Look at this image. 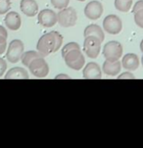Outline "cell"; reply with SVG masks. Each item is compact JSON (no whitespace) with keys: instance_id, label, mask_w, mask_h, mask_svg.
<instances>
[{"instance_id":"cell-1","label":"cell","mask_w":143,"mask_h":148,"mask_svg":"<svg viewBox=\"0 0 143 148\" xmlns=\"http://www.w3.org/2000/svg\"><path fill=\"white\" fill-rule=\"evenodd\" d=\"M63 43V36L58 32H50L43 34L38 39L36 44L37 51L42 57L48 56L49 54L55 53L61 48Z\"/></svg>"},{"instance_id":"cell-2","label":"cell","mask_w":143,"mask_h":148,"mask_svg":"<svg viewBox=\"0 0 143 148\" xmlns=\"http://www.w3.org/2000/svg\"><path fill=\"white\" fill-rule=\"evenodd\" d=\"M63 58H64L67 66L75 71L81 70L85 64L84 56L81 53V49H73L71 51L67 52L63 56Z\"/></svg>"},{"instance_id":"cell-3","label":"cell","mask_w":143,"mask_h":148,"mask_svg":"<svg viewBox=\"0 0 143 148\" xmlns=\"http://www.w3.org/2000/svg\"><path fill=\"white\" fill-rule=\"evenodd\" d=\"M102 41L96 36H85L83 41V51L87 55V57L91 59H95L98 57L101 50Z\"/></svg>"},{"instance_id":"cell-4","label":"cell","mask_w":143,"mask_h":148,"mask_svg":"<svg viewBox=\"0 0 143 148\" xmlns=\"http://www.w3.org/2000/svg\"><path fill=\"white\" fill-rule=\"evenodd\" d=\"M57 20L61 27H74L77 23V15L76 10L72 7H66L61 9V11L57 14Z\"/></svg>"},{"instance_id":"cell-5","label":"cell","mask_w":143,"mask_h":148,"mask_svg":"<svg viewBox=\"0 0 143 148\" xmlns=\"http://www.w3.org/2000/svg\"><path fill=\"white\" fill-rule=\"evenodd\" d=\"M24 53V43L20 39H14L9 43L6 52V58L10 63H17L22 58Z\"/></svg>"},{"instance_id":"cell-6","label":"cell","mask_w":143,"mask_h":148,"mask_svg":"<svg viewBox=\"0 0 143 148\" xmlns=\"http://www.w3.org/2000/svg\"><path fill=\"white\" fill-rule=\"evenodd\" d=\"M122 55V46L119 41L113 40L105 44L103 48V56L106 60H120Z\"/></svg>"},{"instance_id":"cell-7","label":"cell","mask_w":143,"mask_h":148,"mask_svg":"<svg viewBox=\"0 0 143 148\" xmlns=\"http://www.w3.org/2000/svg\"><path fill=\"white\" fill-rule=\"evenodd\" d=\"M27 68L31 74L36 77H45L49 74V66L43 59V57L34 59Z\"/></svg>"},{"instance_id":"cell-8","label":"cell","mask_w":143,"mask_h":148,"mask_svg":"<svg viewBox=\"0 0 143 148\" xmlns=\"http://www.w3.org/2000/svg\"><path fill=\"white\" fill-rule=\"evenodd\" d=\"M103 29L110 34H120L122 29V20L116 15H108L103 21Z\"/></svg>"},{"instance_id":"cell-9","label":"cell","mask_w":143,"mask_h":148,"mask_svg":"<svg viewBox=\"0 0 143 148\" xmlns=\"http://www.w3.org/2000/svg\"><path fill=\"white\" fill-rule=\"evenodd\" d=\"M37 21L44 27H52L56 25V23H58L57 14L50 9L41 10L37 15Z\"/></svg>"},{"instance_id":"cell-10","label":"cell","mask_w":143,"mask_h":148,"mask_svg":"<svg viewBox=\"0 0 143 148\" xmlns=\"http://www.w3.org/2000/svg\"><path fill=\"white\" fill-rule=\"evenodd\" d=\"M103 11H104V8H103L101 2L94 0V1H90L85 6L84 15L86 16V18L94 21V20H98L102 16Z\"/></svg>"},{"instance_id":"cell-11","label":"cell","mask_w":143,"mask_h":148,"mask_svg":"<svg viewBox=\"0 0 143 148\" xmlns=\"http://www.w3.org/2000/svg\"><path fill=\"white\" fill-rule=\"evenodd\" d=\"M82 75L85 79H99L102 77V71L98 64L95 62H89L84 67Z\"/></svg>"},{"instance_id":"cell-12","label":"cell","mask_w":143,"mask_h":148,"mask_svg":"<svg viewBox=\"0 0 143 148\" xmlns=\"http://www.w3.org/2000/svg\"><path fill=\"white\" fill-rule=\"evenodd\" d=\"M121 68L122 62H120V60H115V61L106 60L103 63V73L106 74L107 76L116 77L121 72Z\"/></svg>"},{"instance_id":"cell-13","label":"cell","mask_w":143,"mask_h":148,"mask_svg":"<svg viewBox=\"0 0 143 148\" xmlns=\"http://www.w3.org/2000/svg\"><path fill=\"white\" fill-rule=\"evenodd\" d=\"M5 25L8 27L10 31H18V29L21 27V24H22V20L20 15L17 13V12H8L7 15L5 16L4 19Z\"/></svg>"},{"instance_id":"cell-14","label":"cell","mask_w":143,"mask_h":148,"mask_svg":"<svg viewBox=\"0 0 143 148\" xmlns=\"http://www.w3.org/2000/svg\"><path fill=\"white\" fill-rule=\"evenodd\" d=\"M22 12L27 17H34L38 13V5L36 0H21Z\"/></svg>"},{"instance_id":"cell-15","label":"cell","mask_w":143,"mask_h":148,"mask_svg":"<svg viewBox=\"0 0 143 148\" xmlns=\"http://www.w3.org/2000/svg\"><path fill=\"white\" fill-rule=\"evenodd\" d=\"M122 66L127 71H135L139 67V59L136 54L129 53L122 57Z\"/></svg>"},{"instance_id":"cell-16","label":"cell","mask_w":143,"mask_h":148,"mask_svg":"<svg viewBox=\"0 0 143 148\" xmlns=\"http://www.w3.org/2000/svg\"><path fill=\"white\" fill-rule=\"evenodd\" d=\"M6 79H29V74L24 68L15 67L10 69L7 74L5 75Z\"/></svg>"},{"instance_id":"cell-17","label":"cell","mask_w":143,"mask_h":148,"mask_svg":"<svg viewBox=\"0 0 143 148\" xmlns=\"http://www.w3.org/2000/svg\"><path fill=\"white\" fill-rule=\"evenodd\" d=\"M83 36H84V37L90 36H96L97 38H99L102 42L105 39V34H104L103 29L98 26V25H95V24H91L85 27V29L83 32Z\"/></svg>"},{"instance_id":"cell-18","label":"cell","mask_w":143,"mask_h":148,"mask_svg":"<svg viewBox=\"0 0 143 148\" xmlns=\"http://www.w3.org/2000/svg\"><path fill=\"white\" fill-rule=\"evenodd\" d=\"M38 57H42L38 51L29 50V51H27V52H24V53H23L21 61L25 67H29V64H31L34 59L38 58Z\"/></svg>"},{"instance_id":"cell-19","label":"cell","mask_w":143,"mask_h":148,"mask_svg":"<svg viewBox=\"0 0 143 148\" xmlns=\"http://www.w3.org/2000/svg\"><path fill=\"white\" fill-rule=\"evenodd\" d=\"M115 7L121 12H129L132 7V0H115Z\"/></svg>"},{"instance_id":"cell-20","label":"cell","mask_w":143,"mask_h":148,"mask_svg":"<svg viewBox=\"0 0 143 148\" xmlns=\"http://www.w3.org/2000/svg\"><path fill=\"white\" fill-rule=\"evenodd\" d=\"M11 9V0H0V15L7 14Z\"/></svg>"},{"instance_id":"cell-21","label":"cell","mask_w":143,"mask_h":148,"mask_svg":"<svg viewBox=\"0 0 143 148\" xmlns=\"http://www.w3.org/2000/svg\"><path fill=\"white\" fill-rule=\"evenodd\" d=\"M73 49H81L79 44L77 43V42H69V43H67L62 49V57L64 56L67 52L71 51V50H73Z\"/></svg>"},{"instance_id":"cell-22","label":"cell","mask_w":143,"mask_h":148,"mask_svg":"<svg viewBox=\"0 0 143 148\" xmlns=\"http://www.w3.org/2000/svg\"><path fill=\"white\" fill-rule=\"evenodd\" d=\"M52 5L57 9H64L68 7L70 3V0H51Z\"/></svg>"},{"instance_id":"cell-23","label":"cell","mask_w":143,"mask_h":148,"mask_svg":"<svg viewBox=\"0 0 143 148\" xmlns=\"http://www.w3.org/2000/svg\"><path fill=\"white\" fill-rule=\"evenodd\" d=\"M134 22L139 27L143 29V9L134 13Z\"/></svg>"},{"instance_id":"cell-24","label":"cell","mask_w":143,"mask_h":148,"mask_svg":"<svg viewBox=\"0 0 143 148\" xmlns=\"http://www.w3.org/2000/svg\"><path fill=\"white\" fill-rule=\"evenodd\" d=\"M7 48V38L0 36V55L3 54Z\"/></svg>"},{"instance_id":"cell-25","label":"cell","mask_w":143,"mask_h":148,"mask_svg":"<svg viewBox=\"0 0 143 148\" xmlns=\"http://www.w3.org/2000/svg\"><path fill=\"white\" fill-rule=\"evenodd\" d=\"M118 79H135V77H134V75L132 74V73L125 72V73H122V74L120 75Z\"/></svg>"},{"instance_id":"cell-26","label":"cell","mask_w":143,"mask_h":148,"mask_svg":"<svg viewBox=\"0 0 143 148\" xmlns=\"http://www.w3.org/2000/svg\"><path fill=\"white\" fill-rule=\"evenodd\" d=\"M6 70H7V63L5 62L4 59L0 58V77L5 74Z\"/></svg>"},{"instance_id":"cell-27","label":"cell","mask_w":143,"mask_h":148,"mask_svg":"<svg viewBox=\"0 0 143 148\" xmlns=\"http://www.w3.org/2000/svg\"><path fill=\"white\" fill-rule=\"evenodd\" d=\"M143 9V0H139L134 4V7H132V13H136V12L140 11Z\"/></svg>"},{"instance_id":"cell-28","label":"cell","mask_w":143,"mask_h":148,"mask_svg":"<svg viewBox=\"0 0 143 148\" xmlns=\"http://www.w3.org/2000/svg\"><path fill=\"white\" fill-rule=\"evenodd\" d=\"M55 79H70L71 77H70L66 74H59V75H57V76L55 77Z\"/></svg>"},{"instance_id":"cell-29","label":"cell","mask_w":143,"mask_h":148,"mask_svg":"<svg viewBox=\"0 0 143 148\" xmlns=\"http://www.w3.org/2000/svg\"><path fill=\"white\" fill-rule=\"evenodd\" d=\"M0 36L5 37V38H7V36H8V34H7L6 29L2 26H0Z\"/></svg>"},{"instance_id":"cell-30","label":"cell","mask_w":143,"mask_h":148,"mask_svg":"<svg viewBox=\"0 0 143 148\" xmlns=\"http://www.w3.org/2000/svg\"><path fill=\"white\" fill-rule=\"evenodd\" d=\"M140 50H141V52L143 53V39H142V41L140 42Z\"/></svg>"},{"instance_id":"cell-31","label":"cell","mask_w":143,"mask_h":148,"mask_svg":"<svg viewBox=\"0 0 143 148\" xmlns=\"http://www.w3.org/2000/svg\"><path fill=\"white\" fill-rule=\"evenodd\" d=\"M141 63H142V66H143V55H142V58H141Z\"/></svg>"},{"instance_id":"cell-32","label":"cell","mask_w":143,"mask_h":148,"mask_svg":"<svg viewBox=\"0 0 143 148\" xmlns=\"http://www.w3.org/2000/svg\"><path fill=\"white\" fill-rule=\"evenodd\" d=\"M79 1H81L82 2V1H85V0H79Z\"/></svg>"}]
</instances>
